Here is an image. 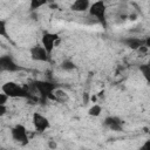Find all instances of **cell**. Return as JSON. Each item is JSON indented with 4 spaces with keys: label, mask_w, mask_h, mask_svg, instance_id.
Returning <instances> with one entry per match:
<instances>
[{
    "label": "cell",
    "mask_w": 150,
    "mask_h": 150,
    "mask_svg": "<svg viewBox=\"0 0 150 150\" xmlns=\"http://www.w3.org/2000/svg\"><path fill=\"white\" fill-rule=\"evenodd\" d=\"M2 93L8 97V98H29L30 94L29 91H27L22 86H20L16 82L13 81H8L6 83L2 84L1 87Z\"/></svg>",
    "instance_id": "obj_1"
},
{
    "label": "cell",
    "mask_w": 150,
    "mask_h": 150,
    "mask_svg": "<svg viewBox=\"0 0 150 150\" xmlns=\"http://www.w3.org/2000/svg\"><path fill=\"white\" fill-rule=\"evenodd\" d=\"M34 88L39 93V101L41 103H45L47 100H49V96L57 88L55 83L46 80H39L34 82Z\"/></svg>",
    "instance_id": "obj_2"
},
{
    "label": "cell",
    "mask_w": 150,
    "mask_h": 150,
    "mask_svg": "<svg viewBox=\"0 0 150 150\" xmlns=\"http://www.w3.org/2000/svg\"><path fill=\"white\" fill-rule=\"evenodd\" d=\"M47 5V1L46 0H30L29 2V9L30 11H35V9H39L40 7Z\"/></svg>",
    "instance_id": "obj_14"
},
{
    "label": "cell",
    "mask_w": 150,
    "mask_h": 150,
    "mask_svg": "<svg viewBox=\"0 0 150 150\" xmlns=\"http://www.w3.org/2000/svg\"><path fill=\"white\" fill-rule=\"evenodd\" d=\"M0 36H4L6 39L8 38V33H7V22L2 19H0Z\"/></svg>",
    "instance_id": "obj_16"
},
{
    "label": "cell",
    "mask_w": 150,
    "mask_h": 150,
    "mask_svg": "<svg viewBox=\"0 0 150 150\" xmlns=\"http://www.w3.org/2000/svg\"><path fill=\"white\" fill-rule=\"evenodd\" d=\"M59 40V34L56 33H50V32H45L41 36V46L45 48L47 54L52 56V53L55 48V43Z\"/></svg>",
    "instance_id": "obj_5"
},
{
    "label": "cell",
    "mask_w": 150,
    "mask_h": 150,
    "mask_svg": "<svg viewBox=\"0 0 150 150\" xmlns=\"http://www.w3.org/2000/svg\"><path fill=\"white\" fill-rule=\"evenodd\" d=\"M6 112H7V107H6V104H5V105H0V117L5 116Z\"/></svg>",
    "instance_id": "obj_20"
},
{
    "label": "cell",
    "mask_w": 150,
    "mask_h": 150,
    "mask_svg": "<svg viewBox=\"0 0 150 150\" xmlns=\"http://www.w3.org/2000/svg\"><path fill=\"white\" fill-rule=\"evenodd\" d=\"M88 12L103 26V28H107V6L103 1H95L90 4Z\"/></svg>",
    "instance_id": "obj_3"
},
{
    "label": "cell",
    "mask_w": 150,
    "mask_h": 150,
    "mask_svg": "<svg viewBox=\"0 0 150 150\" xmlns=\"http://www.w3.org/2000/svg\"><path fill=\"white\" fill-rule=\"evenodd\" d=\"M90 2L88 0H76L71 4L70 9L74 12H86L89 9Z\"/></svg>",
    "instance_id": "obj_12"
},
{
    "label": "cell",
    "mask_w": 150,
    "mask_h": 150,
    "mask_svg": "<svg viewBox=\"0 0 150 150\" xmlns=\"http://www.w3.org/2000/svg\"><path fill=\"white\" fill-rule=\"evenodd\" d=\"M29 55L33 61H38V62H49L50 61V56L47 54V52L45 50V48L41 45L32 46L29 48Z\"/></svg>",
    "instance_id": "obj_8"
},
{
    "label": "cell",
    "mask_w": 150,
    "mask_h": 150,
    "mask_svg": "<svg viewBox=\"0 0 150 150\" xmlns=\"http://www.w3.org/2000/svg\"><path fill=\"white\" fill-rule=\"evenodd\" d=\"M139 70H141V73L143 74V76L148 80V79H149V75H150V67H149L148 64H142V66L139 67Z\"/></svg>",
    "instance_id": "obj_17"
},
{
    "label": "cell",
    "mask_w": 150,
    "mask_h": 150,
    "mask_svg": "<svg viewBox=\"0 0 150 150\" xmlns=\"http://www.w3.org/2000/svg\"><path fill=\"white\" fill-rule=\"evenodd\" d=\"M11 136H12L13 141H15L16 143H19L21 145H27L29 142L27 129L22 124H15L11 129Z\"/></svg>",
    "instance_id": "obj_4"
},
{
    "label": "cell",
    "mask_w": 150,
    "mask_h": 150,
    "mask_svg": "<svg viewBox=\"0 0 150 150\" xmlns=\"http://www.w3.org/2000/svg\"><path fill=\"white\" fill-rule=\"evenodd\" d=\"M49 100H53V101H56L59 103H66L69 101V95L61 88H56L52 95L49 96Z\"/></svg>",
    "instance_id": "obj_11"
},
{
    "label": "cell",
    "mask_w": 150,
    "mask_h": 150,
    "mask_svg": "<svg viewBox=\"0 0 150 150\" xmlns=\"http://www.w3.org/2000/svg\"><path fill=\"white\" fill-rule=\"evenodd\" d=\"M122 43L132 50H137L143 47H149L150 40L149 39L144 40V39H138V38H125L122 40Z\"/></svg>",
    "instance_id": "obj_9"
},
{
    "label": "cell",
    "mask_w": 150,
    "mask_h": 150,
    "mask_svg": "<svg viewBox=\"0 0 150 150\" xmlns=\"http://www.w3.org/2000/svg\"><path fill=\"white\" fill-rule=\"evenodd\" d=\"M101 112H102V107L100 104H93L88 109V115L91 117H97L101 115Z\"/></svg>",
    "instance_id": "obj_13"
},
{
    "label": "cell",
    "mask_w": 150,
    "mask_h": 150,
    "mask_svg": "<svg viewBox=\"0 0 150 150\" xmlns=\"http://www.w3.org/2000/svg\"><path fill=\"white\" fill-rule=\"evenodd\" d=\"M32 122H33V125H34L35 131L39 132V134H42V132H45L47 129L50 128V122H49V120H48L46 116H43L42 114H40V112H33Z\"/></svg>",
    "instance_id": "obj_6"
},
{
    "label": "cell",
    "mask_w": 150,
    "mask_h": 150,
    "mask_svg": "<svg viewBox=\"0 0 150 150\" xmlns=\"http://www.w3.org/2000/svg\"><path fill=\"white\" fill-rule=\"evenodd\" d=\"M61 68L66 71H70V70H74L76 68L75 63L71 61V60H64L62 63H61Z\"/></svg>",
    "instance_id": "obj_15"
},
{
    "label": "cell",
    "mask_w": 150,
    "mask_h": 150,
    "mask_svg": "<svg viewBox=\"0 0 150 150\" xmlns=\"http://www.w3.org/2000/svg\"><path fill=\"white\" fill-rule=\"evenodd\" d=\"M104 125L112 131H121L123 129V121L117 116H108L104 118Z\"/></svg>",
    "instance_id": "obj_10"
},
{
    "label": "cell",
    "mask_w": 150,
    "mask_h": 150,
    "mask_svg": "<svg viewBox=\"0 0 150 150\" xmlns=\"http://www.w3.org/2000/svg\"><path fill=\"white\" fill-rule=\"evenodd\" d=\"M20 70V66L9 55L0 56V73H14Z\"/></svg>",
    "instance_id": "obj_7"
},
{
    "label": "cell",
    "mask_w": 150,
    "mask_h": 150,
    "mask_svg": "<svg viewBox=\"0 0 150 150\" xmlns=\"http://www.w3.org/2000/svg\"><path fill=\"white\" fill-rule=\"evenodd\" d=\"M49 148H50V149H56V148H57V144H56L55 142L50 141V142H49Z\"/></svg>",
    "instance_id": "obj_21"
},
{
    "label": "cell",
    "mask_w": 150,
    "mask_h": 150,
    "mask_svg": "<svg viewBox=\"0 0 150 150\" xmlns=\"http://www.w3.org/2000/svg\"><path fill=\"white\" fill-rule=\"evenodd\" d=\"M7 101H8V97L1 91L0 93V105H5L7 103Z\"/></svg>",
    "instance_id": "obj_18"
},
{
    "label": "cell",
    "mask_w": 150,
    "mask_h": 150,
    "mask_svg": "<svg viewBox=\"0 0 150 150\" xmlns=\"http://www.w3.org/2000/svg\"><path fill=\"white\" fill-rule=\"evenodd\" d=\"M138 150H150V141H145V143L143 145H141L138 148Z\"/></svg>",
    "instance_id": "obj_19"
}]
</instances>
